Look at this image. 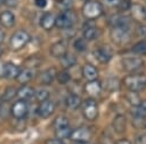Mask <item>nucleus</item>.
<instances>
[{"instance_id": "79ce46f5", "label": "nucleus", "mask_w": 146, "mask_h": 144, "mask_svg": "<svg viewBox=\"0 0 146 144\" xmlns=\"http://www.w3.org/2000/svg\"><path fill=\"white\" fill-rule=\"evenodd\" d=\"M34 5L39 9H43L48 5V0H34Z\"/></svg>"}, {"instance_id": "f03ea898", "label": "nucleus", "mask_w": 146, "mask_h": 144, "mask_svg": "<svg viewBox=\"0 0 146 144\" xmlns=\"http://www.w3.org/2000/svg\"><path fill=\"white\" fill-rule=\"evenodd\" d=\"M110 39L115 44H125L131 40L130 27L112 26L110 29Z\"/></svg>"}, {"instance_id": "3c124183", "label": "nucleus", "mask_w": 146, "mask_h": 144, "mask_svg": "<svg viewBox=\"0 0 146 144\" xmlns=\"http://www.w3.org/2000/svg\"><path fill=\"white\" fill-rule=\"evenodd\" d=\"M1 53H2V51H1V49H0V56H1Z\"/></svg>"}, {"instance_id": "2eb2a0df", "label": "nucleus", "mask_w": 146, "mask_h": 144, "mask_svg": "<svg viewBox=\"0 0 146 144\" xmlns=\"http://www.w3.org/2000/svg\"><path fill=\"white\" fill-rule=\"evenodd\" d=\"M55 111V103L51 100H46L41 102L38 107V113L41 118H48L50 117Z\"/></svg>"}, {"instance_id": "ddd939ff", "label": "nucleus", "mask_w": 146, "mask_h": 144, "mask_svg": "<svg viewBox=\"0 0 146 144\" xmlns=\"http://www.w3.org/2000/svg\"><path fill=\"white\" fill-rule=\"evenodd\" d=\"M49 51H50V54H51L52 57L60 59V58L67 52V44H66V41H65V40H59V41L52 43Z\"/></svg>"}, {"instance_id": "473e14b6", "label": "nucleus", "mask_w": 146, "mask_h": 144, "mask_svg": "<svg viewBox=\"0 0 146 144\" xmlns=\"http://www.w3.org/2000/svg\"><path fill=\"white\" fill-rule=\"evenodd\" d=\"M34 99L39 103L48 100L49 99V91L48 90H44V88H39V90L34 91Z\"/></svg>"}, {"instance_id": "58836bf2", "label": "nucleus", "mask_w": 146, "mask_h": 144, "mask_svg": "<svg viewBox=\"0 0 146 144\" xmlns=\"http://www.w3.org/2000/svg\"><path fill=\"white\" fill-rule=\"evenodd\" d=\"M103 2L107 6V7H113V8H117V6L120 5L121 0H103Z\"/></svg>"}, {"instance_id": "4468645a", "label": "nucleus", "mask_w": 146, "mask_h": 144, "mask_svg": "<svg viewBox=\"0 0 146 144\" xmlns=\"http://www.w3.org/2000/svg\"><path fill=\"white\" fill-rule=\"evenodd\" d=\"M56 74H57V70L51 67V68H48L43 71H41L39 75H38V81L40 84L42 85H50L55 78H56Z\"/></svg>"}, {"instance_id": "de8ad7c7", "label": "nucleus", "mask_w": 146, "mask_h": 144, "mask_svg": "<svg viewBox=\"0 0 146 144\" xmlns=\"http://www.w3.org/2000/svg\"><path fill=\"white\" fill-rule=\"evenodd\" d=\"M2 73H3V65H0V76L2 75Z\"/></svg>"}, {"instance_id": "864d4df0", "label": "nucleus", "mask_w": 146, "mask_h": 144, "mask_svg": "<svg viewBox=\"0 0 146 144\" xmlns=\"http://www.w3.org/2000/svg\"><path fill=\"white\" fill-rule=\"evenodd\" d=\"M86 1H87V0H86Z\"/></svg>"}, {"instance_id": "c03bdc74", "label": "nucleus", "mask_w": 146, "mask_h": 144, "mask_svg": "<svg viewBox=\"0 0 146 144\" xmlns=\"http://www.w3.org/2000/svg\"><path fill=\"white\" fill-rule=\"evenodd\" d=\"M115 144H132V143H131L129 139H127V138H121V139L116 141Z\"/></svg>"}, {"instance_id": "09e8293b", "label": "nucleus", "mask_w": 146, "mask_h": 144, "mask_svg": "<svg viewBox=\"0 0 146 144\" xmlns=\"http://www.w3.org/2000/svg\"><path fill=\"white\" fill-rule=\"evenodd\" d=\"M2 3H3V0H0V6H1Z\"/></svg>"}, {"instance_id": "a211bd4d", "label": "nucleus", "mask_w": 146, "mask_h": 144, "mask_svg": "<svg viewBox=\"0 0 146 144\" xmlns=\"http://www.w3.org/2000/svg\"><path fill=\"white\" fill-rule=\"evenodd\" d=\"M33 77H34V69L29 68V67H24V68L19 69V71H18V74H17L15 79L18 83L24 85V84L29 83Z\"/></svg>"}, {"instance_id": "603ef678", "label": "nucleus", "mask_w": 146, "mask_h": 144, "mask_svg": "<svg viewBox=\"0 0 146 144\" xmlns=\"http://www.w3.org/2000/svg\"><path fill=\"white\" fill-rule=\"evenodd\" d=\"M58 1H60V0H58Z\"/></svg>"}, {"instance_id": "39448f33", "label": "nucleus", "mask_w": 146, "mask_h": 144, "mask_svg": "<svg viewBox=\"0 0 146 144\" xmlns=\"http://www.w3.org/2000/svg\"><path fill=\"white\" fill-rule=\"evenodd\" d=\"M30 40H31V35L29 32L24 29H18L11 35L9 40V48L14 51H18L23 49L30 42Z\"/></svg>"}, {"instance_id": "20e7f679", "label": "nucleus", "mask_w": 146, "mask_h": 144, "mask_svg": "<svg viewBox=\"0 0 146 144\" xmlns=\"http://www.w3.org/2000/svg\"><path fill=\"white\" fill-rule=\"evenodd\" d=\"M76 15L71 9L70 10H62L56 16V24L55 26L60 29H71L73 25L76 23Z\"/></svg>"}, {"instance_id": "7ed1b4c3", "label": "nucleus", "mask_w": 146, "mask_h": 144, "mask_svg": "<svg viewBox=\"0 0 146 144\" xmlns=\"http://www.w3.org/2000/svg\"><path fill=\"white\" fill-rule=\"evenodd\" d=\"M104 12V8L102 2L96 0H87L82 6V14L87 19H96L102 16Z\"/></svg>"}, {"instance_id": "a18cd8bd", "label": "nucleus", "mask_w": 146, "mask_h": 144, "mask_svg": "<svg viewBox=\"0 0 146 144\" xmlns=\"http://www.w3.org/2000/svg\"><path fill=\"white\" fill-rule=\"evenodd\" d=\"M3 39H5V33H3V32L0 29V43H2Z\"/></svg>"}, {"instance_id": "4be33fe9", "label": "nucleus", "mask_w": 146, "mask_h": 144, "mask_svg": "<svg viewBox=\"0 0 146 144\" xmlns=\"http://www.w3.org/2000/svg\"><path fill=\"white\" fill-rule=\"evenodd\" d=\"M82 76L87 81H95L98 78V69L91 63H86L82 67Z\"/></svg>"}, {"instance_id": "e433bc0d", "label": "nucleus", "mask_w": 146, "mask_h": 144, "mask_svg": "<svg viewBox=\"0 0 146 144\" xmlns=\"http://www.w3.org/2000/svg\"><path fill=\"white\" fill-rule=\"evenodd\" d=\"M136 34L139 37H145L146 36V25L139 24L136 26Z\"/></svg>"}, {"instance_id": "423d86ee", "label": "nucleus", "mask_w": 146, "mask_h": 144, "mask_svg": "<svg viewBox=\"0 0 146 144\" xmlns=\"http://www.w3.org/2000/svg\"><path fill=\"white\" fill-rule=\"evenodd\" d=\"M121 65L124 71L127 73H136L144 67V60L139 56H127L121 60Z\"/></svg>"}, {"instance_id": "f8f14e48", "label": "nucleus", "mask_w": 146, "mask_h": 144, "mask_svg": "<svg viewBox=\"0 0 146 144\" xmlns=\"http://www.w3.org/2000/svg\"><path fill=\"white\" fill-rule=\"evenodd\" d=\"M100 35V29L92 23H87L82 28V37L87 41H92L98 39Z\"/></svg>"}, {"instance_id": "a878e982", "label": "nucleus", "mask_w": 146, "mask_h": 144, "mask_svg": "<svg viewBox=\"0 0 146 144\" xmlns=\"http://www.w3.org/2000/svg\"><path fill=\"white\" fill-rule=\"evenodd\" d=\"M0 23L2 24V26L7 27V28L14 26V24H15V15L10 10L2 11L0 14Z\"/></svg>"}, {"instance_id": "f704fd0d", "label": "nucleus", "mask_w": 146, "mask_h": 144, "mask_svg": "<svg viewBox=\"0 0 146 144\" xmlns=\"http://www.w3.org/2000/svg\"><path fill=\"white\" fill-rule=\"evenodd\" d=\"M131 52L136 53V54H144V53H146V41L141 40V41L137 42L136 44H133V46L131 48Z\"/></svg>"}, {"instance_id": "f257e3e1", "label": "nucleus", "mask_w": 146, "mask_h": 144, "mask_svg": "<svg viewBox=\"0 0 146 144\" xmlns=\"http://www.w3.org/2000/svg\"><path fill=\"white\" fill-rule=\"evenodd\" d=\"M123 84L130 92H140L146 88V75L132 73L123 78Z\"/></svg>"}, {"instance_id": "6e6552de", "label": "nucleus", "mask_w": 146, "mask_h": 144, "mask_svg": "<svg viewBox=\"0 0 146 144\" xmlns=\"http://www.w3.org/2000/svg\"><path fill=\"white\" fill-rule=\"evenodd\" d=\"M94 56L96 60L100 63H108L113 57V50L108 45H100L94 51Z\"/></svg>"}, {"instance_id": "393cba45", "label": "nucleus", "mask_w": 146, "mask_h": 144, "mask_svg": "<svg viewBox=\"0 0 146 144\" xmlns=\"http://www.w3.org/2000/svg\"><path fill=\"white\" fill-rule=\"evenodd\" d=\"M120 85H121L120 79L116 78V77H113V76L105 78L104 82H103V84H102L103 88H105V90H107V91H110V92L117 91V90L120 88Z\"/></svg>"}, {"instance_id": "dca6fc26", "label": "nucleus", "mask_w": 146, "mask_h": 144, "mask_svg": "<svg viewBox=\"0 0 146 144\" xmlns=\"http://www.w3.org/2000/svg\"><path fill=\"white\" fill-rule=\"evenodd\" d=\"M34 88L24 84L22 85L19 88L16 90V96L18 98V100H23V101H27L34 98Z\"/></svg>"}, {"instance_id": "c756f323", "label": "nucleus", "mask_w": 146, "mask_h": 144, "mask_svg": "<svg viewBox=\"0 0 146 144\" xmlns=\"http://www.w3.org/2000/svg\"><path fill=\"white\" fill-rule=\"evenodd\" d=\"M125 98H127V101H128L132 107H136V105H138V104L141 102L140 96H139V94H138L137 92H130V91H128V92L125 93Z\"/></svg>"}, {"instance_id": "72a5a7b5", "label": "nucleus", "mask_w": 146, "mask_h": 144, "mask_svg": "<svg viewBox=\"0 0 146 144\" xmlns=\"http://www.w3.org/2000/svg\"><path fill=\"white\" fill-rule=\"evenodd\" d=\"M15 96H16V88H15L14 86H8V87L5 90V92H3L2 96H1V101L8 102V101L13 100Z\"/></svg>"}, {"instance_id": "2f4dec72", "label": "nucleus", "mask_w": 146, "mask_h": 144, "mask_svg": "<svg viewBox=\"0 0 146 144\" xmlns=\"http://www.w3.org/2000/svg\"><path fill=\"white\" fill-rule=\"evenodd\" d=\"M72 128L70 126L67 127H63V128H59V129H56L55 130V135L57 138H60V139H65V138H70L71 137V134H72Z\"/></svg>"}, {"instance_id": "8fccbe9b", "label": "nucleus", "mask_w": 146, "mask_h": 144, "mask_svg": "<svg viewBox=\"0 0 146 144\" xmlns=\"http://www.w3.org/2000/svg\"><path fill=\"white\" fill-rule=\"evenodd\" d=\"M1 102H2V101H1V98H0V108H1Z\"/></svg>"}, {"instance_id": "49530a36", "label": "nucleus", "mask_w": 146, "mask_h": 144, "mask_svg": "<svg viewBox=\"0 0 146 144\" xmlns=\"http://www.w3.org/2000/svg\"><path fill=\"white\" fill-rule=\"evenodd\" d=\"M73 144H92L90 142H73Z\"/></svg>"}, {"instance_id": "c9c22d12", "label": "nucleus", "mask_w": 146, "mask_h": 144, "mask_svg": "<svg viewBox=\"0 0 146 144\" xmlns=\"http://www.w3.org/2000/svg\"><path fill=\"white\" fill-rule=\"evenodd\" d=\"M87 46H88L87 40H84L83 37L76 39V40L74 41V43H73V48H74L78 52H83V51H86V50H87Z\"/></svg>"}, {"instance_id": "7c9ffc66", "label": "nucleus", "mask_w": 146, "mask_h": 144, "mask_svg": "<svg viewBox=\"0 0 146 144\" xmlns=\"http://www.w3.org/2000/svg\"><path fill=\"white\" fill-rule=\"evenodd\" d=\"M52 125H54V128H55V130H56V129H59V128L70 126V121H68V119H67L65 116H57V117L55 118Z\"/></svg>"}, {"instance_id": "412c9836", "label": "nucleus", "mask_w": 146, "mask_h": 144, "mask_svg": "<svg viewBox=\"0 0 146 144\" xmlns=\"http://www.w3.org/2000/svg\"><path fill=\"white\" fill-rule=\"evenodd\" d=\"M131 16L137 20H145L146 19V7L140 3H132L130 7Z\"/></svg>"}, {"instance_id": "9d476101", "label": "nucleus", "mask_w": 146, "mask_h": 144, "mask_svg": "<svg viewBox=\"0 0 146 144\" xmlns=\"http://www.w3.org/2000/svg\"><path fill=\"white\" fill-rule=\"evenodd\" d=\"M70 138L73 142H89L91 138V132L87 127H78L72 130Z\"/></svg>"}, {"instance_id": "9b49d317", "label": "nucleus", "mask_w": 146, "mask_h": 144, "mask_svg": "<svg viewBox=\"0 0 146 144\" xmlns=\"http://www.w3.org/2000/svg\"><path fill=\"white\" fill-rule=\"evenodd\" d=\"M102 90H103L102 83L99 81H97V79H95V81H88L84 84V91H86V93L91 99L98 98L102 94Z\"/></svg>"}, {"instance_id": "ea45409f", "label": "nucleus", "mask_w": 146, "mask_h": 144, "mask_svg": "<svg viewBox=\"0 0 146 144\" xmlns=\"http://www.w3.org/2000/svg\"><path fill=\"white\" fill-rule=\"evenodd\" d=\"M136 144H146V134H139L135 138Z\"/></svg>"}, {"instance_id": "bb28decb", "label": "nucleus", "mask_w": 146, "mask_h": 144, "mask_svg": "<svg viewBox=\"0 0 146 144\" xmlns=\"http://www.w3.org/2000/svg\"><path fill=\"white\" fill-rule=\"evenodd\" d=\"M131 116H132V118H143V119H145V117H146V101L141 100V102L138 105L132 107Z\"/></svg>"}, {"instance_id": "5701e85b", "label": "nucleus", "mask_w": 146, "mask_h": 144, "mask_svg": "<svg viewBox=\"0 0 146 144\" xmlns=\"http://www.w3.org/2000/svg\"><path fill=\"white\" fill-rule=\"evenodd\" d=\"M19 71V68L13 63V62H6L3 63V73H2V76H5L6 78L8 79H15L17 74Z\"/></svg>"}, {"instance_id": "6ab92c4d", "label": "nucleus", "mask_w": 146, "mask_h": 144, "mask_svg": "<svg viewBox=\"0 0 146 144\" xmlns=\"http://www.w3.org/2000/svg\"><path fill=\"white\" fill-rule=\"evenodd\" d=\"M112 127L117 134H123L127 129V118L123 115H116L112 121Z\"/></svg>"}, {"instance_id": "4c0bfd02", "label": "nucleus", "mask_w": 146, "mask_h": 144, "mask_svg": "<svg viewBox=\"0 0 146 144\" xmlns=\"http://www.w3.org/2000/svg\"><path fill=\"white\" fill-rule=\"evenodd\" d=\"M130 7H131V2H130V0H121L120 5L117 6L119 10H121V11H127V10L130 9Z\"/></svg>"}, {"instance_id": "aec40b11", "label": "nucleus", "mask_w": 146, "mask_h": 144, "mask_svg": "<svg viewBox=\"0 0 146 144\" xmlns=\"http://www.w3.org/2000/svg\"><path fill=\"white\" fill-rule=\"evenodd\" d=\"M108 23L112 26H124V27H130L131 24V19L127 16L123 15H113L110 17Z\"/></svg>"}, {"instance_id": "0eeeda50", "label": "nucleus", "mask_w": 146, "mask_h": 144, "mask_svg": "<svg viewBox=\"0 0 146 144\" xmlns=\"http://www.w3.org/2000/svg\"><path fill=\"white\" fill-rule=\"evenodd\" d=\"M81 110H82V116L84 117V119L92 121L96 120L98 117V104L96 102L95 99H87L81 103Z\"/></svg>"}, {"instance_id": "c85d7f7f", "label": "nucleus", "mask_w": 146, "mask_h": 144, "mask_svg": "<svg viewBox=\"0 0 146 144\" xmlns=\"http://www.w3.org/2000/svg\"><path fill=\"white\" fill-rule=\"evenodd\" d=\"M56 79H57V82H58L59 84L65 85V84H67V83L71 81V75H70V73H68L66 69H63V70H60V71H57V74H56Z\"/></svg>"}, {"instance_id": "cd10ccee", "label": "nucleus", "mask_w": 146, "mask_h": 144, "mask_svg": "<svg viewBox=\"0 0 146 144\" xmlns=\"http://www.w3.org/2000/svg\"><path fill=\"white\" fill-rule=\"evenodd\" d=\"M76 63V57L72 53H68L66 52L62 58H60V65L64 69H67V68H71L73 67L74 65Z\"/></svg>"}, {"instance_id": "a19ab883", "label": "nucleus", "mask_w": 146, "mask_h": 144, "mask_svg": "<svg viewBox=\"0 0 146 144\" xmlns=\"http://www.w3.org/2000/svg\"><path fill=\"white\" fill-rule=\"evenodd\" d=\"M44 144H65L63 139L60 138H57V137H54V138H49L44 142Z\"/></svg>"}, {"instance_id": "f3484780", "label": "nucleus", "mask_w": 146, "mask_h": 144, "mask_svg": "<svg viewBox=\"0 0 146 144\" xmlns=\"http://www.w3.org/2000/svg\"><path fill=\"white\" fill-rule=\"evenodd\" d=\"M56 24V16L52 12H44L41 18H40V26L46 29V31H50L51 28L55 27Z\"/></svg>"}, {"instance_id": "37998d69", "label": "nucleus", "mask_w": 146, "mask_h": 144, "mask_svg": "<svg viewBox=\"0 0 146 144\" xmlns=\"http://www.w3.org/2000/svg\"><path fill=\"white\" fill-rule=\"evenodd\" d=\"M3 3L10 8H14L17 6V0H3Z\"/></svg>"}, {"instance_id": "1a4fd4ad", "label": "nucleus", "mask_w": 146, "mask_h": 144, "mask_svg": "<svg viewBox=\"0 0 146 144\" xmlns=\"http://www.w3.org/2000/svg\"><path fill=\"white\" fill-rule=\"evenodd\" d=\"M11 116L16 119H24L27 113H29V105L26 101L23 100H17L13 105H11Z\"/></svg>"}, {"instance_id": "b1692460", "label": "nucleus", "mask_w": 146, "mask_h": 144, "mask_svg": "<svg viewBox=\"0 0 146 144\" xmlns=\"http://www.w3.org/2000/svg\"><path fill=\"white\" fill-rule=\"evenodd\" d=\"M81 103H82L81 98L75 93H71V94H68L66 96L65 104L70 110H76L78 108L81 107Z\"/></svg>"}]
</instances>
